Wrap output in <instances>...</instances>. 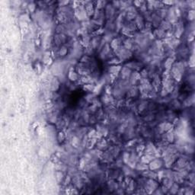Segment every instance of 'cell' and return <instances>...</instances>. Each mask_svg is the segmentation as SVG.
I'll list each match as a JSON object with an SVG mask.
<instances>
[{"mask_svg": "<svg viewBox=\"0 0 195 195\" xmlns=\"http://www.w3.org/2000/svg\"><path fill=\"white\" fill-rule=\"evenodd\" d=\"M56 126H57V129L63 130L64 127H65L66 126V121H64L63 118H60L59 120L57 121V122L56 123Z\"/></svg>", "mask_w": 195, "mask_h": 195, "instance_id": "603a6c76", "label": "cell"}, {"mask_svg": "<svg viewBox=\"0 0 195 195\" xmlns=\"http://www.w3.org/2000/svg\"><path fill=\"white\" fill-rule=\"evenodd\" d=\"M135 169L137 170V171H140V172L141 173L142 171H146V170L149 169V166L147 164H145V163H143V162H142L140 161V162L136 163Z\"/></svg>", "mask_w": 195, "mask_h": 195, "instance_id": "ac0fdd59", "label": "cell"}, {"mask_svg": "<svg viewBox=\"0 0 195 195\" xmlns=\"http://www.w3.org/2000/svg\"><path fill=\"white\" fill-rule=\"evenodd\" d=\"M195 18V11L194 9H189L187 13V18L188 21H193Z\"/></svg>", "mask_w": 195, "mask_h": 195, "instance_id": "d4e9b609", "label": "cell"}, {"mask_svg": "<svg viewBox=\"0 0 195 195\" xmlns=\"http://www.w3.org/2000/svg\"><path fill=\"white\" fill-rule=\"evenodd\" d=\"M83 88L86 92H92L95 91L96 85H95V84H86V85H83Z\"/></svg>", "mask_w": 195, "mask_h": 195, "instance_id": "484cf974", "label": "cell"}, {"mask_svg": "<svg viewBox=\"0 0 195 195\" xmlns=\"http://www.w3.org/2000/svg\"><path fill=\"white\" fill-rule=\"evenodd\" d=\"M65 175H64L63 171H56V180L59 184L63 182Z\"/></svg>", "mask_w": 195, "mask_h": 195, "instance_id": "d6986e66", "label": "cell"}, {"mask_svg": "<svg viewBox=\"0 0 195 195\" xmlns=\"http://www.w3.org/2000/svg\"><path fill=\"white\" fill-rule=\"evenodd\" d=\"M28 9L31 11V12H34L35 10H36V4L34 3V2H31L28 5Z\"/></svg>", "mask_w": 195, "mask_h": 195, "instance_id": "83f0119b", "label": "cell"}, {"mask_svg": "<svg viewBox=\"0 0 195 195\" xmlns=\"http://www.w3.org/2000/svg\"><path fill=\"white\" fill-rule=\"evenodd\" d=\"M144 153L149 154V155H154L157 153V148L154 143L152 142H148L145 145V149H144Z\"/></svg>", "mask_w": 195, "mask_h": 195, "instance_id": "277c9868", "label": "cell"}, {"mask_svg": "<svg viewBox=\"0 0 195 195\" xmlns=\"http://www.w3.org/2000/svg\"><path fill=\"white\" fill-rule=\"evenodd\" d=\"M166 35H167V32L165 31L164 30H162L161 28H158L154 31L153 36L156 37L158 38V40H164L165 38H166Z\"/></svg>", "mask_w": 195, "mask_h": 195, "instance_id": "4fadbf2b", "label": "cell"}, {"mask_svg": "<svg viewBox=\"0 0 195 195\" xmlns=\"http://www.w3.org/2000/svg\"><path fill=\"white\" fill-rule=\"evenodd\" d=\"M57 53H58V55H59V57H61V58H63V57H66L68 54L67 45L65 44V45H63V46H61V47L58 49V51H57Z\"/></svg>", "mask_w": 195, "mask_h": 195, "instance_id": "e0dca14e", "label": "cell"}, {"mask_svg": "<svg viewBox=\"0 0 195 195\" xmlns=\"http://www.w3.org/2000/svg\"><path fill=\"white\" fill-rule=\"evenodd\" d=\"M114 55L118 57L121 62L124 60H127L130 59L133 57V52L125 48L123 45L120 47H118V49H116L115 50H114Z\"/></svg>", "mask_w": 195, "mask_h": 195, "instance_id": "6da1fadb", "label": "cell"}, {"mask_svg": "<svg viewBox=\"0 0 195 195\" xmlns=\"http://www.w3.org/2000/svg\"><path fill=\"white\" fill-rule=\"evenodd\" d=\"M68 79L72 82H76L79 80V75L78 74V73L76 71V69H73V67L70 68L69 71H68Z\"/></svg>", "mask_w": 195, "mask_h": 195, "instance_id": "ba28073f", "label": "cell"}, {"mask_svg": "<svg viewBox=\"0 0 195 195\" xmlns=\"http://www.w3.org/2000/svg\"><path fill=\"white\" fill-rule=\"evenodd\" d=\"M162 183H163V186L167 188L168 189H169L170 187L173 185L174 183V181L171 178H164L162 180Z\"/></svg>", "mask_w": 195, "mask_h": 195, "instance_id": "7402d4cb", "label": "cell"}, {"mask_svg": "<svg viewBox=\"0 0 195 195\" xmlns=\"http://www.w3.org/2000/svg\"><path fill=\"white\" fill-rule=\"evenodd\" d=\"M159 185L156 180L148 179V178H147L143 188L146 193L151 194L153 193L154 191H155V189H157V188H159Z\"/></svg>", "mask_w": 195, "mask_h": 195, "instance_id": "7a4b0ae2", "label": "cell"}, {"mask_svg": "<svg viewBox=\"0 0 195 195\" xmlns=\"http://www.w3.org/2000/svg\"><path fill=\"white\" fill-rule=\"evenodd\" d=\"M163 165H164V162L162 159H161L160 158H155L148 164L149 169L157 171L163 166Z\"/></svg>", "mask_w": 195, "mask_h": 195, "instance_id": "3957f363", "label": "cell"}, {"mask_svg": "<svg viewBox=\"0 0 195 195\" xmlns=\"http://www.w3.org/2000/svg\"><path fill=\"white\" fill-rule=\"evenodd\" d=\"M122 45H123V40L122 38H120V37L114 38L110 43V46L113 50H115L116 49H118V47H120L121 46H122Z\"/></svg>", "mask_w": 195, "mask_h": 195, "instance_id": "7c38bea8", "label": "cell"}, {"mask_svg": "<svg viewBox=\"0 0 195 195\" xmlns=\"http://www.w3.org/2000/svg\"><path fill=\"white\" fill-rule=\"evenodd\" d=\"M178 189H179V185L175 183V182H174L173 185H171V186L170 187L169 189V191L171 194H175L178 193Z\"/></svg>", "mask_w": 195, "mask_h": 195, "instance_id": "cb8c5ba5", "label": "cell"}, {"mask_svg": "<svg viewBox=\"0 0 195 195\" xmlns=\"http://www.w3.org/2000/svg\"><path fill=\"white\" fill-rule=\"evenodd\" d=\"M133 21H134L135 24H136L137 29L140 30V31H143L144 27H145L146 21L142 15L140 14L137 15V16H136V18H135V20Z\"/></svg>", "mask_w": 195, "mask_h": 195, "instance_id": "52a82bcc", "label": "cell"}, {"mask_svg": "<svg viewBox=\"0 0 195 195\" xmlns=\"http://www.w3.org/2000/svg\"><path fill=\"white\" fill-rule=\"evenodd\" d=\"M175 59L174 57H167L166 61L164 62V68L166 70L169 71L171 69L172 66L174 65V62H175Z\"/></svg>", "mask_w": 195, "mask_h": 195, "instance_id": "5bb4252c", "label": "cell"}, {"mask_svg": "<svg viewBox=\"0 0 195 195\" xmlns=\"http://www.w3.org/2000/svg\"><path fill=\"white\" fill-rule=\"evenodd\" d=\"M155 159V156L154 155H149V154H144L143 155L140 156V162H143L145 164L148 165L152 160Z\"/></svg>", "mask_w": 195, "mask_h": 195, "instance_id": "2e32d148", "label": "cell"}, {"mask_svg": "<svg viewBox=\"0 0 195 195\" xmlns=\"http://www.w3.org/2000/svg\"><path fill=\"white\" fill-rule=\"evenodd\" d=\"M172 27L173 24H171V23L169 22V21H166V20H162L160 24V26H159V28H162V30H164L166 32L171 31V30L172 29Z\"/></svg>", "mask_w": 195, "mask_h": 195, "instance_id": "9a60e30c", "label": "cell"}, {"mask_svg": "<svg viewBox=\"0 0 195 195\" xmlns=\"http://www.w3.org/2000/svg\"><path fill=\"white\" fill-rule=\"evenodd\" d=\"M107 64L110 66H116V65H119L121 63V61L118 59L117 57H114L112 58H110L107 60Z\"/></svg>", "mask_w": 195, "mask_h": 195, "instance_id": "44dd1931", "label": "cell"}, {"mask_svg": "<svg viewBox=\"0 0 195 195\" xmlns=\"http://www.w3.org/2000/svg\"><path fill=\"white\" fill-rule=\"evenodd\" d=\"M132 72L133 71L130 69H129V68L126 67V66H123L119 75H118L119 76V79L123 80H129V78L130 75H131Z\"/></svg>", "mask_w": 195, "mask_h": 195, "instance_id": "5b68a950", "label": "cell"}, {"mask_svg": "<svg viewBox=\"0 0 195 195\" xmlns=\"http://www.w3.org/2000/svg\"><path fill=\"white\" fill-rule=\"evenodd\" d=\"M162 19L155 12H152V15H151V19H150V22L152 25V28H159L160 26L161 22H162Z\"/></svg>", "mask_w": 195, "mask_h": 195, "instance_id": "8992f818", "label": "cell"}, {"mask_svg": "<svg viewBox=\"0 0 195 195\" xmlns=\"http://www.w3.org/2000/svg\"><path fill=\"white\" fill-rule=\"evenodd\" d=\"M171 106L174 109H178L181 107V103L177 99H174V100L171 102Z\"/></svg>", "mask_w": 195, "mask_h": 195, "instance_id": "4316f807", "label": "cell"}, {"mask_svg": "<svg viewBox=\"0 0 195 195\" xmlns=\"http://www.w3.org/2000/svg\"><path fill=\"white\" fill-rule=\"evenodd\" d=\"M61 82L57 77L53 78V79L50 82V91L53 92H57L60 88Z\"/></svg>", "mask_w": 195, "mask_h": 195, "instance_id": "9c48e42d", "label": "cell"}, {"mask_svg": "<svg viewBox=\"0 0 195 195\" xmlns=\"http://www.w3.org/2000/svg\"><path fill=\"white\" fill-rule=\"evenodd\" d=\"M122 66L120 65H116V66H109L107 68V73L112 75L114 76H118L121 72Z\"/></svg>", "mask_w": 195, "mask_h": 195, "instance_id": "8fae6325", "label": "cell"}, {"mask_svg": "<svg viewBox=\"0 0 195 195\" xmlns=\"http://www.w3.org/2000/svg\"><path fill=\"white\" fill-rule=\"evenodd\" d=\"M96 149H99V150L102 151V152H104L108 149V143H107V142L104 139L101 138L98 140L96 143Z\"/></svg>", "mask_w": 195, "mask_h": 195, "instance_id": "30bf717a", "label": "cell"}, {"mask_svg": "<svg viewBox=\"0 0 195 195\" xmlns=\"http://www.w3.org/2000/svg\"><path fill=\"white\" fill-rule=\"evenodd\" d=\"M66 138H67V137H66V133L64 131H63V130L60 131L59 133H58V134H57V140H58V142L60 143H63V142L66 140Z\"/></svg>", "mask_w": 195, "mask_h": 195, "instance_id": "ffe728a7", "label": "cell"}]
</instances>
